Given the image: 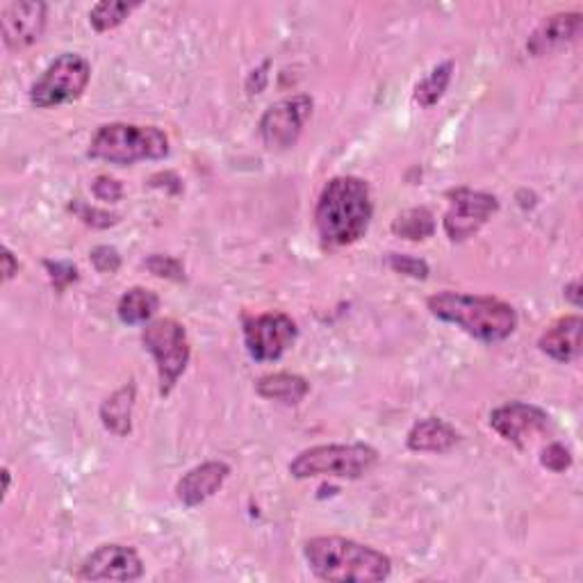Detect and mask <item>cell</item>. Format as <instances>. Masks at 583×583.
I'll use <instances>...</instances> for the list:
<instances>
[{
	"label": "cell",
	"instance_id": "6da1fadb",
	"mask_svg": "<svg viewBox=\"0 0 583 583\" xmlns=\"http://www.w3.org/2000/svg\"><path fill=\"white\" fill-rule=\"evenodd\" d=\"M372 212L367 183L355 176H340L321 189L315 221L323 242L346 246L367 233Z\"/></svg>",
	"mask_w": 583,
	"mask_h": 583
},
{
	"label": "cell",
	"instance_id": "7a4b0ae2",
	"mask_svg": "<svg viewBox=\"0 0 583 583\" xmlns=\"http://www.w3.org/2000/svg\"><path fill=\"white\" fill-rule=\"evenodd\" d=\"M310 570L323 581L376 583L391 576L393 563L378 549L340 536L312 538L304 547Z\"/></svg>",
	"mask_w": 583,
	"mask_h": 583
},
{
	"label": "cell",
	"instance_id": "3957f363",
	"mask_svg": "<svg viewBox=\"0 0 583 583\" xmlns=\"http://www.w3.org/2000/svg\"><path fill=\"white\" fill-rule=\"evenodd\" d=\"M429 310L449 323H457L465 333L483 340L499 342L517 329V312L493 297H470L457 292H440L429 299Z\"/></svg>",
	"mask_w": 583,
	"mask_h": 583
},
{
	"label": "cell",
	"instance_id": "277c9868",
	"mask_svg": "<svg viewBox=\"0 0 583 583\" xmlns=\"http://www.w3.org/2000/svg\"><path fill=\"white\" fill-rule=\"evenodd\" d=\"M169 153L167 135L155 125L108 123L96 131L89 155L112 165H135L140 160H160Z\"/></svg>",
	"mask_w": 583,
	"mask_h": 583
},
{
	"label": "cell",
	"instance_id": "5b68a950",
	"mask_svg": "<svg viewBox=\"0 0 583 583\" xmlns=\"http://www.w3.org/2000/svg\"><path fill=\"white\" fill-rule=\"evenodd\" d=\"M378 463V453L370 444H319L301 451L289 463V474L297 479L338 476L361 479Z\"/></svg>",
	"mask_w": 583,
	"mask_h": 583
},
{
	"label": "cell",
	"instance_id": "8992f818",
	"mask_svg": "<svg viewBox=\"0 0 583 583\" xmlns=\"http://www.w3.org/2000/svg\"><path fill=\"white\" fill-rule=\"evenodd\" d=\"M91 76L89 62L76 53H64L37 78L30 89V101L35 108H53L80 99Z\"/></svg>",
	"mask_w": 583,
	"mask_h": 583
},
{
	"label": "cell",
	"instance_id": "52a82bcc",
	"mask_svg": "<svg viewBox=\"0 0 583 583\" xmlns=\"http://www.w3.org/2000/svg\"><path fill=\"white\" fill-rule=\"evenodd\" d=\"M142 340L157 363L160 395L167 397L189 363L187 333L176 319H155L144 329Z\"/></svg>",
	"mask_w": 583,
	"mask_h": 583
},
{
	"label": "cell",
	"instance_id": "ba28073f",
	"mask_svg": "<svg viewBox=\"0 0 583 583\" xmlns=\"http://www.w3.org/2000/svg\"><path fill=\"white\" fill-rule=\"evenodd\" d=\"M297 323L283 312H267L249 319L244 327V342L253 361H278L295 344Z\"/></svg>",
	"mask_w": 583,
	"mask_h": 583
},
{
	"label": "cell",
	"instance_id": "9c48e42d",
	"mask_svg": "<svg viewBox=\"0 0 583 583\" xmlns=\"http://www.w3.org/2000/svg\"><path fill=\"white\" fill-rule=\"evenodd\" d=\"M449 199L451 206L444 215V231L451 242H465L468 238H472L499 208L497 199L491 197V194L472 189L451 191Z\"/></svg>",
	"mask_w": 583,
	"mask_h": 583
},
{
	"label": "cell",
	"instance_id": "30bf717a",
	"mask_svg": "<svg viewBox=\"0 0 583 583\" xmlns=\"http://www.w3.org/2000/svg\"><path fill=\"white\" fill-rule=\"evenodd\" d=\"M312 112L308 96H295L272 106L261 119V135L270 148H289L304 131V123Z\"/></svg>",
	"mask_w": 583,
	"mask_h": 583
},
{
	"label": "cell",
	"instance_id": "8fae6325",
	"mask_svg": "<svg viewBox=\"0 0 583 583\" xmlns=\"http://www.w3.org/2000/svg\"><path fill=\"white\" fill-rule=\"evenodd\" d=\"M144 574L142 559L135 549L123 544H103L80 568L85 581H135Z\"/></svg>",
	"mask_w": 583,
	"mask_h": 583
},
{
	"label": "cell",
	"instance_id": "7c38bea8",
	"mask_svg": "<svg viewBox=\"0 0 583 583\" xmlns=\"http://www.w3.org/2000/svg\"><path fill=\"white\" fill-rule=\"evenodd\" d=\"M491 427L508 442L522 447L525 440L549 427V415L538 406L513 402L491 415Z\"/></svg>",
	"mask_w": 583,
	"mask_h": 583
},
{
	"label": "cell",
	"instance_id": "4fadbf2b",
	"mask_svg": "<svg viewBox=\"0 0 583 583\" xmlns=\"http://www.w3.org/2000/svg\"><path fill=\"white\" fill-rule=\"evenodd\" d=\"M3 25V42L8 48H25L35 44L46 25L44 3H10L0 16Z\"/></svg>",
	"mask_w": 583,
	"mask_h": 583
},
{
	"label": "cell",
	"instance_id": "5bb4252c",
	"mask_svg": "<svg viewBox=\"0 0 583 583\" xmlns=\"http://www.w3.org/2000/svg\"><path fill=\"white\" fill-rule=\"evenodd\" d=\"M229 474H231V468L221 461H210V463L194 468L176 485L178 499L185 506H199L221 488L223 481L229 479Z\"/></svg>",
	"mask_w": 583,
	"mask_h": 583
},
{
	"label": "cell",
	"instance_id": "9a60e30c",
	"mask_svg": "<svg viewBox=\"0 0 583 583\" xmlns=\"http://www.w3.org/2000/svg\"><path fill=\"white\" fill-rule=\"evenodd\" d=\"M581 329H583L581 317L576 315L563 317L554 323V327H549L542 333L538 346L542 353L549 355V359H554L559 363H572L581 353Z\"/></svg>",
	"mask_w": 583,
	"mask_h": 583
},
{
	"label": "cell",
	"instance_id": "2e32d148",
	"mask_svg": "<svg viewBox=\"0 0 583 583\" xmlns=\"http://www.w3.org/2000/svg\"><path fill=\"white\" fill-rule=\"evenodd\" d=\"M581 14L579 12H568V14H554L549 16L544 23L529 37L527 48L534 55H544L552 53L554 48H561L570 42H574L581 32Z\"/></svg>",
	"mask_w": 583,
	"mask_h": 583
},
{
	"label": "cell",
	"instance_id": "e0dca14e",
	"mask_svg": "<svg viewBox=\"0 0 583 583\" xmlns=\"http://www.w3.org/2000/svg\"><path fill=\"white\" fill-rule=\"evenodd\" d=\"M457 442H459L457 429H451L447 422H442V419H438V417H427V419H422V422H417L406 438L408 449L433 451V453L449 451Z\"/></svg>",
	"mask_w": 583,
	"mask_h": 583
},
{
	"label": "cell",
	"instance_id": "ac0fdd59",
	"mask_svg": "<svg viewBox=\"0 0 583 583\" xmlns=\"http://www.w3.org/2000/svg\"><path fill=\"white\" fill-rule=\"evenodd\" d=\"M255 387H257V395L261 397L287 404V406H295V404L304 402V397L310 391V385L306 378H301L297 374H287V372L263 376L261 381H257Z\"/></svg>",
	"mask_w": 583,
	"mask_h": 583
},
{
	"label": "cell",
	"instance_id": "d6986e66",
	"mask_svg": "<svg viewBox=\"0 0 583 583\" xmlns=\"http://www.w3.org/2000/svg\"><path fill=\"white\" fill-rule=\"evenodd\" d=\"M135 406V385H125L117 391L103 406H101V419L108 431L117 436L131 433V417Z\"/></svg>",
	"mask_w": 583,
	"mask_h": 583
},
{
	"label": "cell",
	"instance_id": "ffe728a7",
	"mask_svg": "<svg viewBox=\"0 0 583 583\" xmlns=\"http://www.w3.org/2000/svg\"><path fill=\"white\" fill-rule=\"evenodd\" d=\"M160 308V299L155 292L146 287H133L128 289L119 301V319L123 323H146Z\"/></svg>",
	"mask_w": 583,
	"mask_h": 583
},
{
	"label": "cell",
	"instance_id": "44dd1931",
	"mask_svg": "<svg viewBox=\"0 0 583 583\" xmlns=\"http://www.w3.org/2000/svg\"><path fill=\"white\" fill-rule=\"evenodd\" d=\"M393 231L399 238H406L413 242L427 240L436 231V221L427 208H413V210H406L404 215L397 217V221L393 223Z\"/></svg>",
	"mask_w": 583,
	"mask_h": 583
},
{
	"label": "cell",
	"instance_id": "7402d4cb",
	"mask_svg": "<svg viewBox=\"0 0 583 583\" xmlns=\"http://www.w3.org/2000/svg\"><path fill=\"white\" fill-rule=\"evenodd\" d=\"M140 3H123V0H103V3L94 6L89 12V23L94 30L108 32L117 25H121L133 10H138Z\"/></svg>",
	"mask_w": 583,
	"mask_h": 583
},
{
	"label": "cell",
	"instance_id": "603a6c76",
	"mask_svg": "<svg viewBox=\"0 0 583 583\" xmlns=\"http://www.w3.org/2000/svg\"><path fill=\"white\" fill-rule=\"evenodd\" d=\"M451 72H453L451 62H444V64H440V67H436L422 82L415 87V101L425 108L436 106L449 87Z\"/></svg>",
	"mask_w": 583,
	"mask_h": 583
},
{
	"label": "cell",
	"instance_id": "cb8c5ba5",
	"mask_svg": "<svg viewBox=\"0 0 583 583\" xmlns=\"http://www.w3.org/2000/svg\"><path fill=\"white\" fill-rule=\"evenodd\" d=\"M391 267L399 274L413 276V278H427L429 276V265L425 261H419V257H410V255H391Z\"/></svg>",
	"mask_w": 583,
	"mask_h": 583
},
{
	"label": "cell",
	"instance_id": "d4e9b609",
	"mask_svg": "<svg viewBox=\"0 0 583 583\" xmlns=\"http://www.w3.org/2000/svg\"><path fill=\"white\" fill-rule=\"evenodd\" d=\"M540 463L547 468V470H552V472H565L570 465H572V457H570V451L554 442V444H549L544 451H542V459Z\"/></svg>",
	"mask_w": 583,
	"mask_h": 583
},
{
	"label": "cell",
	"instance_id": "484cf974",
	"mask_svg": "<svg viewBox=\"0 0 583 583\" xmlns=\"http://www.w3.org/2000/svg\"><path fill=\"white\" fill-rule=\"evenodd\" d=\"M91 263L101 274H114L121 267V255L112 246H96L91 251Z\"/></svg>",
	"mask_w": 583,
	"mask_h": 583
},
{
	"label": "cell",
	"instance_id": "4316f807",
	"mask_svg": "<svg viewBox=\"0 0 583 583\" xmlns=\"http://www.w3.org/2000/svg\"><path fill=\"white\" fill-rule=\"evenodd\" d=\"M146 267L162 278H183V265L169 255H153L151 261L146 263Z\"/></svg>",
	"mask_w": 583,
	"mask_h": 583
},
{
	"label": "cell",
	"instance_id": "83f0119b",
	"mask_svg": "<svg viewBox=\"0 0 583 583\" xmlns=\"http://www.w3.org/2000/svg\"><path fill=\"white\" fill-rule=\"evenodd\" d=\"M94 194H96V199H101V201H119L121 199V183L114 180V178H108V176H101V178H96L94 183Z\"/></svg>",
	"mask_w": 583,
	"mask_h": 583
},
{
	"label": "cell",
	"instance_id": "f1b7e54d",
	"mask_svg": "<svg viewBox=\"0 0 583 583\" xmlns=\"http://www.w3.org/2000/svg\"><path fill=\"white\" fill-rule=\"evenodd\" d=\"M46 267L53 272L51 276H53V283L62 289L64 285H69V283H74L76 278H78V272H76V267H72V265H62V263H46Z\"/></svg>",
	"mask_w": 583,
	"mask_h": 583
},
{
	"label": "cell",
	"instance_id": "f546056e",
	"mask_svg": "<svg viewBox=\"0 0 583 583\" xmlns=\"http://www.w3.org/2000/svg\"><path fill=\"white\" fill-rule=\"evenodd\" d=\"M16 274H19V263L14 261L12 251L6 249V251H3V278H6V280H12Z\"/></svg>",
	"mask_w": 583,
	"mask_h": 583
},
{
	"label": "cell",
	"instance_id": "4dcf8cb0",
	"mask_svg": "<svg viewBox=\"0 0 583 583\" xmlns=\"http://www.w3.org/2000/svg\"><path fill=\"white\" fill-rule=\"evenodd\" d=\"M579 280H574V283H570L568 287H565V297L574 304V306H579L581 304V295H579Z\"/></svg>",
	"mask_w": 583,
	"mask_h": 583
}]
</instances>
